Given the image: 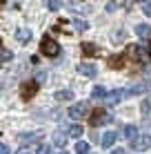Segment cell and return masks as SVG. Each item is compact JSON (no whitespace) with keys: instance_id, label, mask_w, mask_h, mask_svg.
<instances>
[{"instance_id":"7c38bea8","label":"cell","mask_w":151,"mask_h":154,"mask_svg":"<svg viewBox=\"0 0 151 154\" xmlns=\"http://www.w3.org/2000/svg\"><path fill=\"white\" fill-rule=\"evenodd\" d=\"M124 94H127V92H122V89H116V92H111V94H107V98H105V100H107V103H109V105H116V103H118V100H120V98L124 96Z\"/></svg>"},{"instance_id":"83f0119b","label":"cell","mask_w":151,"mask_h":154,"mask_svg":"<svg viewBox=\"0 0 151 154\" xmlns=\"http://www.w3.org/2000/svg\"><path fill=\"white\" fill-rule=\"evenodd\" d=\"M16 154H31V150H29V147H20Z\"/></svg>"},{"instance_id":"4fadbf2b","label":"cell","mask_w":151,"mask_h":154,"mask_svg":"<svg viewBox=\"0 0 151 154\" xmlns=\"http://www.w3.org/2000/svg\"><path fill=\"white\" fill-rule=\"evenodd\" d=\"M16 38H18V42H22V45H25V42L31 40V31H29L27 27H22V29L16 31Z\"/></svg>"},{"instance_id":"836d02e7","label":"cell","mask_w":151,"mask_h":154,"mask_svg":"<svg viewBox=\"0 0 151 154\" xmlns=\"http://www.w3.org/2000/svg\"><path fill=\"white\" fill-rule=\"evenodd\" d=\"M58 154H67V152H58Z\"/></svg>"},{"instance_id":"277c9868","label":"cell","mask_w":151,"mask_h":154,"mask_svg":"<svg viewBox=\"0 0 151 154\" xmlns=\"http://www.w3.org/2000/svg\"><path fill=\"white\" fill-rule=\"evenodd\" d=\"M109 121V114L105 112V109H93L91 112V116H89V125L91 127H98V125H102V123H107Z\"/></svg>"},{"instance_id":"f1b7e54d","label":"cell","mask_w":151,"mask_h":154,"mask_svg":"<svg viewBox=\"0 0 151 154\" xmlns=\"http://www.w3.org/2000/svg\"><path fill=\"white\" fill-rule=\"evenodd\" d=\"M116 7H118L116 2H109V5H107V11H116Z\"/></svg>"},{"instance_id":"9c48e42d","label":"cell","mask_w":151,"mask_h":154,"mask_svg":"<svg viewBox=\"0 0 151 154\" xmlns=\"http://www.w3.org/2000/svg\"><path fill=\"white\" fill-rule=\"evenodd\" d=\"M149 34H151V27L147 23H142V25H136V36L140 40H147L149 38Z\"/></svg>"},{"instance_id":"cb8c5ba5","label":"cell","mask_w":151,"mask_h":154,"mask_svg":"<svg viewBox=\"0 0 151 154\" xmlns=\"http://www.w3.org/2000/svg\"><path fill=\"white\" fill-rule=\"evenodd\" d=\"M74 27H76L78 31H87V27H89V25H87L85 20H78V18H76V20H74Z\"/></svg>"},{"instance_id":"e0dca14e","label":"cell","mask_w":151,"mask_h":154,"mask_svg":"<svg viewBox=\"0 0 151 154\" xmlns=\"http://www.w3.org/2000/svg\"><path fill=\"white\" fill-rule=\"evenodd\" d=\"M107 89L105 87H93L91 89V98H98V100H100V98H107Z\"/></svg>"},{"instance_id":"8992f818","label":"cell","mask_w":151,"mask_h":154,"mask_svg":"<svg viewBox=\"0 0 151 154\" xmlns=\"http://www.w3.org/2000/svg\"><path fill=\"white\" fill-rule=\"evenodd\" d=\"M78 72H80L82 76H87V78H96L98 76V67L93 65V63H80V65H78Z\"/></svg>"},{"instance_id":"44dd1931","label":"cell","mask_w":151,"mask_h":154,"mask_svg":"<svg viewBox=\"0 0 151 154\" xmlns=\"http://www.w3.org/2000/svg\"><path fill=\"white\" fill-rule=\"evenodd\" d=\"M60 7H62L60 0H47V9H49V11H58Z\"/></svg>"},{"instance_id":"5bb4252c","label":"cell","mask_w":151,"mask_h":154,"mask_svg":"<svg viewBox=\"0 0 151 154\" xmlns=\"http://www.w3.org/2000/svg\"><path fill=\"white\" fill-rule=\"evenodd\" d=\"M80 49H82V54H85V56H96L98 54V47L93 45V42H82Z\"/></svg>"},{"instance_id":"d6a6232c","label":"cell","mask_w":151,"mask_h":154,"mask_svg":"<svg viewBox=\"0 0 151 154\" xmlns=\"http://www.w3.org/2000/svg\"><path fill=\"white\" fill-rule=\"evenodd\" d=\"M0 2H2V5H4V2H7V0H0Z\"/></svg>"},{"instance_id":"ba28073f","label":"cell","mask_w":151,"mask_h":154,"mask_svg":"<svg viewBox=\"0 0 151 154\" xmlns=\"http://www.w3.org/2000/svg\"><path fill=\"white\" fill-rule=\"evenodd\" d=\"M107 65L111 67V69H122V67H124V56H122V54L109 56V58H107Z\"/></svg>"},{"instance_id":"ffe728a7","label":"cell","mask_w":151,"mask_h":154,"mask_svg":"<svg viewBox=\"0 0 151 154\" xmlns=\"http://www.w3.org/2000/svg\"><path fill=\"white\" fill-rule=\"evenodd\" d=\"M69 136H71V139L82 136V125H71V127H69Z\"/></svg>"},{"instance_id":"d4e9b609","label":"cell","mask_w":151,"mask_h":154,"mask_svg":"<svg viewBox=\"0 0 151 154\" xmlns=\"http://www.w3.org/2000/svg\"><path fill=\"white\" fill-rule=\"evenodd\" d=\"M11 56H13L11 51H9L7 47H2V60H4V63H7V60H11Z\"/></svg>"},{"instance_id":"4316f807","label":"cell","mask_w":151,"mask_h":154,"mask_svg":"<svg viewBox=\"0 0 151 154\" xmlns=\"http://www.w3.org/2000/svg\"><path fill=\"white\" fill-rule=\"evenodd\" d=\"M142 11L147 14V16H151V2H144L142 5Z\"/></svg>"},{"instance_id":"6da1fadb","label":"cell","mask_w":151,"mask_h":154,"mask_svg":"<svg viewBox=\"0 0 151 154\" xmlns=\"http://www.w3.org/2000/svg\"><path fill=\"white\" fill-rule=\"evenodd\" d=\"M40 51H42V56H49V58H56L60 54V45L56 42L51 36H45L42 40H40Z\"/></svg>"},{"instance_id":"8fae6325","label":"cell","mask_w":151,"mask_h":154,"mask_svg":"<svg viewBox=\"0 0 151 154\" xmlns=\"http://www.w3.org/2000/svg\"><path fill=\"white\" fill-rule=\"evenodd\" d=\"M116 139H118V134L116 132H105V136H102V147H111L113 143H116Z\"/></svg>"},{"instance_id":"1f68e13d","label":"cell","mask_w":151,"mask_h":154,"mask_svg":"<svg viewBox=\"0 0 151 154\" xmlns=\"http://www.w3.org/2000/svg\"><path fill=\"white\" fill-rule=\"evenodd\" d=\"M111 154H127V152H124V150H122V147H118V150H113Z\"/></svg>"},{"instance_id":"9a60e30c","label":"cell","mask_w":151,"mask_h":154,"mask_svg":"<svg viewBox=\"0 0 151 154\" xmlns=\"http://www.w3.org/2000/svg\"><path fill=\"white\" fill-rule=\"evenodd\" d=\"M54 96H56V100H74V92H71V89H60Z\"/></svg>"},{"instance_id":"52a82bcc","label":"cell","mask_w":151,"mask_h":154,"mask_svg":"<svg viewBox=\"0 0 151 154\" xmlns=\"http://www.w3.org/2000/svg\"><path fill=\"white\" fill-rule=\"evenodd\" d=\"M127 56L129 58H133V60H144V49L140 45H127Z\"/></svg>"},{"instance_id":"ac0fdd59","label":"cell","mask_w":151,"mask_h":154,"mask_svg":"<svg viewBox=\"0 0 151 154\" xmlns=\"http://www.w3.org/2000/svg\"><path fill=\"white\" fill-rule=\"evenodd\" d=\"M144 89H149V85H133V87L127 89V94H129V96H136V94H142Z\"/></svg>"},{"instance_id":"2e32d148","label":"cell","mask_w":151,"mask_h":154,"mask_svg":"<svg viewBox=\"0 0 151 154\" xmlns=\"http://www.w3.org/2000/svg\"><path fill=\"white\" fill-rule=\"evenodd\" d=\"M42 136V132H27V134H20L18 139L22 141V143H27V141H33V139H40Z\"/></svg>"},{"instance_id":"f546056e","label":"cell","mask_w":151,"mask_h":154,"mask_svg":"<svg viewBox=\"0 0 151 154\" xmlns=\"http://www.w3.org/2000/svg\"><path fill=\"white\" fill-rule=\"evenodd\" d=\"M45 76H47V74L40 69V72H38V83H42V81H45Z\"/></svg>"},{"instance_id":"603a6c76","label":"cell","mask_w":151,"mask_h":154,"mask_svg":"<svg viewBox=\"0 0 151 154\" xmlns=\"http://www.w3.org/2000/svg\"><path fill=\"white\" fill-rule=\"evenodd\" d=\"M76 152H78V154H89V143L80 141V143L76 145Z\"/></svg>"},{"instance_id":"3957f363","label":"cell","mask_w":151,"mask_h":154,"mask_svg":"<svg viewBox=\"0 0 151 154\" xmlns=\"http://www.w3.org/2000/svg\"><path fill=\"white\" fill-rule=\"evenodd\" d=\"M36 94H38V83H36V81L22 83V87H20V96H22V100H31Z\"/></svg>"},{"instance_id":"7a4b0ae2","label":"cell","mask_w":151,"mask_h":154,"mask_svg":"<svg viewBox=\"0 0 151 154\" xmlns=\"http://www.w3.org/2000/svg\"><path fill=\"white\" fill-rule=\"evenodd\" d=\"M87 112H89L87 100H80V103H76V105H71V107H69V119L80 121V119H85V116H87Z\"/></svg>"},{"instance_id":"d6986e66","label":"cell","mask_w":151,"mask_h":154,"mask_svg":"<svg viewBox=\"0 0 151 154\" xmlns=\"http://www.w3.org/2000/svg\"><path fill=\"white\" fill-rule=\"evenodd\" d=\"M54 145H56V147H62V145H67V134H62V132L54 134Z\"/></svg>"},{"instance_id":"4dcf8cb0","label":"cell","mask_w":151,"mask_h":154,"mask_svg":"<svg viewBox=\"0 0 151 154\" xmlns=\"http://www.w3.org/2000/svg\"><path fill=\"white\" fill-rule=\"evenodd\" d=\"M0 154H9V145H2V147H0Z\"/></svg>"},{"instance_id":"30bf717a","label":"cell","mask_w":151,"mask_h":154,"mask_svg":"<svg viewBox=\"0 0 151 154\" xmlns=\"http://www.w3.org/2000/svg\"><path fill=\"white\" fill-rule=\"evenodd\" d=\"M122 136H124V139H129V141H136L138 139V127L136 125H127L122 130Z\"/></svg>"},{"instance_id":"5b68a950","label":"cell","mask_w":151,"mask_h":154,"mask_svg":"<svg viewBox=\"0 0 151 154\" xmlns=\"http://www.w3.org/2000/svg\"><path fill=\"white\" fill-rule=\"evenodd\" d=\"M149 147H151V136L149 134H140L133 141V150H138V152H147Z\"/></svg>"},{"instance_id":"484cf974","label":"cell","mask_w":151,"mask_h":154,"mask_svg":"<svg viewBox=\"0 0 151 154\" xmlns=\"http://www.w3.org/2000/svg\"><path fill=\"white\" fill-rule=\"evenodd\" d=\"M49 152H51V147H49V145H40L36 154H49Z\"/></svg>"},{"instance_id":"7402d4cb","label":"cell","mask_w":151,"mask_h":154,"mask_svg":"<svg viewBox=\"0 0 151 154\" xmlns=\"http://www.w3.org/2000/svg\"><path fill=\"white\" fill-rule=\"evenodd\" d=\"M140 112H142V114H151V96L142 100V105H140Z\"/></svg>"}]
</instances>
